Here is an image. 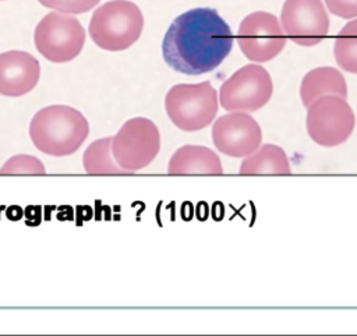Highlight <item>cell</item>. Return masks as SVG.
Listing matches in <instances>:
<instances>
[{"instance_id":"cell-10","label":"cell","mask_w":357,"mask_h":336,"mask_svg":"<svg viewBox=\"0 0 357 336\" xmlns=\"http://www.w3.org/2000/svg\"><path fill=\"white\" fill-rule=\"evenodd\" d=\"M280 25L291 42L311 47L326 38L329 15L321 0H284Z\"/></svg>"},{"instance_id":"cell-19","label":"cell","mask_w":357,"mask_h":336,"mask_svg":"<svg viewBox=\"0 0 357 336\" xmlns=\"http://www.w3.org/2000/svg\"><path fill=\"white\" fill-rule=\"evenodd\" d=\"M42 6L66 14H82L93 8L100 0H38Z\"/></svg>"},{"instance_id":"cell-2","label":"cell","mask_w":357,"mask_h":336,"mask_svg":"<svg viewBox=\"0 0 357 336\" xmlns=\"http://www.w3.org/2000/svg\"><path fill=\"white\" fill-rule=\"evenodd\" d=\"M89 134L85 116L67 105H50L36 112L29 123V137L45 155L61 158L75 153Z\"/></svg>"},{"instance_id":"cell-17","label":"cell","mask_w":357,"mask_h":336,"mask_svg":"<svg viewBox=\"0 0 357 336\" xmlns=\"http://www.w3.org/2000/svg\"><path fill=\"white\" fill-rule=\"evenodd\" d=\"M333 56L342 70L357 74V18L349 21L336 35Z\"/></svg>"},{"instance_id":"cell-3","label":"cell","mask_w":357,"mask_h":336,"mask_svg":"<svg viewBox=\"0 0 357 336\" xmlns=\"http://www.w3.org/2000/svg\"><path fill=\"white\" fill-rule=\"evenodd\" d=\"M144 29L139 7L128 0H112L98 7L89 21V36L96 46L120 52L132 46Z\"/></svg>"},{"instance_id":"cell-15","label":"cell","mask_w":357,"mask_h":336,"mask_svg":"<svg viewBox=\"0 0 357 336\" xmlns=\"http://www.w3.org/2000/svg\"><path fill=\"white\" fill-rule=\"evenodd\" d=\"M238 173L243 176H289L291 166L280 146L265 144L243 159Z\"/></svg>"},{"instance_id":"cell-14","label":"cell","mask_w":357,"mask_h":336,"mask_svg":"<svg viewBox=\"0 0 357 336\" xmlns=\"http://www.w3.org/2000/svg\"><path fill=\"white\" fill-rule=\"evenodd\" d=\"M337 95L347 98V84L343 74L333 67H317L308 71L300 85L301 103L308 107L315 99Z\"/></svg>"},{"instance_id":"cell-6","label":"cell","mask_w":357,"mask_h":336,"mask_svg":"<svg viewBox=\"0 0 357 336\" xmlns=\"http://www.w3.org/2000/svg\"><path fill=\"white\" fill-rule=\"evenodd\" d=\"M305 127L315 144L333 148L350 138L356 127V116L344 98L326 95L307 107Z\"/></svg>"},{"instance_id":"cell-5","label":"cell","mask_w":357,"mask_h":336,"mask_svg":"<svg viewBox=\"0 0 357 336\" xmlns=\"http://www.w3.org/2000/svg\"><path fill=\"white\" fill-rule=\"evenodd\" d=\"M160 149V132L146 117L127 120L112 137V155L128 174L149 166Z\"/></svg>"},{"instance_id":"cell-18","label":"cell","mask_w":357,"mask_h":336,"mask_svg":"<svg viewBox=\"0 0 357 336\" xmlns=\"http://www.w3.org/2000/svg\"><path fill=\"white\" fill-rule=\"evenodd\" d=\"M0 174H46L43 163L32 155H15L4 162Z\"/></svg>"},{"instance_id":"cell-1","label":"cell","mask_w":357,"mask_h":336,"mask_svg":"<svg viewBox=\"0 0 357 336\" xmlns=\"http://www.w3.org/2000/svg\"><path fill=\"white\" fill-rule=\"evenodd\" d=\"M229 24L215 8H191L173 20L163 40L166 64L177 72L201 75L218 68L233 49Z\"/></svg>"},{"instance_id":"cell-8","label":"cell","mask_w":357,"mask_h":336,"mask_svg":"<svg viewBox=\"0 0 357 336\" xmlns=\"http://www.w3.org/2000/svg\"><path fill=\"white\" fill-rule=\"evenodd\" d=\"M273 82L258 64H245L233 72L219 89V103L227 112H257L272 98Z\"/></svg>"},{"instance_id":"cell-13","label":"cell","mask_w":357,"mask_h":336,"mask_svg":"<svg viewBox=\"0 0 357 336\" xmlns=\"http://www.w3.org/2000/svg\"><path fill=\"white\" fill-rule=\"evenodd\" d=\"M167 173L174 176H219L223 174V166L218 153L211 148L184 145L172 155L167 165Z\"/></svg>"},{"instance_id":"cell-11","label":"cell","mask_w":357,"mask_h":336,"mask_svg":"<svg viewBox=\"0 0 357 336\" xmlns=\"http://www.w3.org/2000/svg\"><path fill=\"white\" fill-rule=\"evenodd\" d=\"M215 148L230 158H245L262 144V131L254 117L245 112H230L212 125Z\"/></svg>"},{"instance_id":"cell-7","label":"cell","mask_w":357,"mask_h":336,"mask_svg":"<svg viewBox=\"0 0 357 336\" xmlns=\"http://www.w3.org/2000/svg\"><path fill=\"white\" fill-rule=\"evenodd\" d=\"M85 36V29L75 17L52 11L38 22L33 42L36 50L49 61L66 63L81 53Z\"/></svg>"},{"instance_id":"cell-9","label":"cell","mask_w":357,"mask_h":336,"mask_svg":"<svg viewBox=\"0 0 357 336\" xmlns=\"http://www.w3.org/2000/svg\"><path fill=\"white\" fill-rule=\"evenodd\" d=\"M237 43L248 60L265 63L275 59L284 49L286 35L276 15L255 11L240 22Z\"/></svg>"},{"instance_id":"cell-16","label":"cell","mask_w":357,"mask_h":336,"mask_svg":"<svg viewBox=\"0 0 357 336\" xmlns=\"http://www.w3.org/2000/svg\"><path fill=\"white\" fill-rule=\"evenodd\" d=\"M84 169L88 174H128L112 155V137L93 141L84 152Z\"/></svg>"},{"instance_id":"cell-12","label":"cell","mask_w":357,"mask_h":336,"mask_svg":"<svg viewBox=\"0 0 357 336\" xmlns=\"http://www.w3.org/2000/svg\"><path fill=\"white\" fill-rule=\"evenodd\" d=\"M40 77L39 61L28 52L0 53V95L18 98L31 92Z\"/></svg>"},{"instance_id":"cell-21","label":"cell","mask_w":357,"mask_h":336,"mask_svg":"<svg viewBox=\"0 0 357 336\" xmlns=\"http://www.w3.org/2000/svg\"><path fill=\"white\" fill-rule=\"evenodd\" d=\"M7 217L11 220H20L22 217V208L14 205L7 209Z\"/></svg>"},{"instance_id":"cell-4","label":"cell","mask_w":357,"mask_h":336,"mask_svg":"<svg viewBox=\"0 0 357 336\" xmlns=\"http://www.w3.org/2000/svg\"><path fill=\"white\" fill-rule=\"evenodd\" d=\"M218 109V92L209 81L173 85L165 96L167 117L185 132L208 127L215 120Z\"/></svg>"},{"instance_id":"cell-20","label":"cell","mask_w":357,"mask_h":336,"mask_svg":"<svg viewBox=\"0 0 357 336\" xmlns=\"http://www.w3.org/2000/svg\"><path fill=\"white\" fill-rule=\"evenodd\" d=\"M329 13L350 20L357 17V0H325Z\"/></svg>"}]
</instances>
